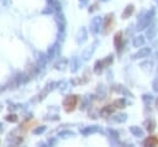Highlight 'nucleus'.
<instances>
[{
    "label": "nucleus",
    "instance_id": "obj_14",
    "mask_svg": "<svg viewBox=\"0 0 158 147\" xmlns=\"http://www.w3.org/2000/svg\"><path fill=\"white\" fill-rule=\"evenodd\" d=\"M158 32V27H157V24L156 22H152L147 26V30H146V37L149 38V40H153L156 37Z\"/></svg>",
    "mask_w": 158,
    "mask_h": 147
},
{
    "label": "nucleus",
    "instance_id": "obj_13",
    "mask_svg": "<svg viewBox=\"0 0 158 147\" xmlns=\"http://www.w3.org/2000/svg\"><path fill=\"white\" fill-rule=\"evenodd\" d=\"M81 66H82V61L79 59V57L74 56V57L70 58V61H69V68H70V72L72 73H77L78 69L81 68Z\"/></svg>",
    "mask_w": 158,
    "mask_h": 147
},
{
    "label": "nucleus",
    "instance_id": "obj_23",
    "mask_svg": "<svg viewBox=\"0 0 158 147\" xmlns=\"http://www.w3.org/2000/svg\"><path fill=\"white\" fill-rule=\"evenodd\" d=\"M144 42H146V38H144V36H136V37H133V41H132V45H133V47H136V48H140V47H142L143 45H144Z\"/></svg>",
    "mask_w": 158,
    "mask_h": 147
},
{
    "label": "nucleus",
    "instance_id": "obj_38",
    "mask_svg": "<svg viewBox=\"0 0 158 147\" xmlns=\"http://www.w3.org/2000/svg\"><path fill=\"white\" fill-rule=\"evenodd\" d=\"M99 6H100V4L97 2V3H94L93 5H90V8L88 9V11L92 14V13H94V11H97V10H99Z\"/></svg>",
    "mask_w": 158,
    "mask_h": 147
},
{
    "label": "nucleus",
    "instance_id": "obj_47",
    "mask_svg": "<svg viewBox=\"0 0 158 147\" xmlns=\"http://www.w3.org/2000/svg\"><path fill=\"white\" fill-rule=\"evenodd\" d=\"M100 2H109V0H100Z\"/></svg>",
    "mask_w": 158,
    "mask_h": 147
},
{
    "label": "nucleus",
    "instance_id": "obj_33",
    "mask_svg": "<svg viewBox=\"0 0 158 147\" xmlns=\"http://www.w3.org/2000/svg\"><path fill=\"white\" fill-rule=\"evenodd\" d=\"M5 120L9 121V122H18L19 121V117H18L16 114H9V115L5 116Z\"/></svg>",
    "mask_w": 158,
    "mask_h": 147
},
{
    "label": "nucleus",
    "instance_id": "obj_44",
    "mask_svg": "<svg viewBox=\"0 0 158 147\" xmlns=\"http://www.w3.org/2000/svg\"><path fill=\"white\" fill-rule=\"evenodd\" d=\"M79 2H81V5H82V6H84V5L88 4V0H79Z\"/></svg>",
    "mask_w": 158,
    "mask_h": 147
},
{
    "label": "nucleus",
    "instance_id": "obj_30",
    "mask_svg": "<svg viewBox=\"0 0 158 147\" xmlns=\"http://www.w3.org/2000/svg\"><path fill=\"white\" fill-rule=\"evenodd\" d=\"M126 100L124 99V98H120V99H116V100H114V103H113V105L116 108V109H124V108H126Z\"/></svg>",
    "mask_w": 158,
    "mask_h": 147
},
{
    "label": "nucleus",
    "instance_id": "obj_41",
    "mask_svg": "<svg viewBox=\"0 0 158 147\" xmlns=\"http://www.w3.org/2000/svg\"><path fill=\"white\" fill-rule=\"evenodd\" d=\"M152 89H153L156 93H158V77L154 78V81H153V83H152Z\"/></svg>",
    "mask_w": 158,
    "mask_h": 147
},
{
    "label": "nucleus",
    "instance_id": "obj_21",
    "mask_svg": "<svg viewBox=\"0 0 158 147\" xmlns=\"http://www.w3.org/2000/svg\"><path fill=\"white\" fill-rule=\"evenodd\" d=\"M143 126H144V129L148 131V132H153L154 130H156V126H157V124H156V121L153 120V119H146L144 120V122H143Z\"/></svg>",
    "mask_w": 158,
    "mask_h": 147
},
{
    "label": "nucleus",
    "instance_id": "obj_1",
    "mask_svg": "<svg viewBox=\"0 0 158 147\" xmlns=\"http://www.w3.org/2000/svg\"><path fill=\"white\" fill-rule=\"evenodd\" d=\"M154 15H156V10H154V8L149 9L148 11H142V13L138 15V22H137V27H136V30L141 31V30L147 29V26H148V25L151 24V21L153 20Z\"/></svg>",
    "mask_w": 158,
    "mask_h": 147
},
{
    "label": "nucleus",
    "instance_id": "obj_25",
    "mask_svg": "<svg viewBox=\"0 0 158 147\" xmlns=\"http://www.w3.org/2000/svg\"><path fill=\"white\" fill-rule=\"evenodd\" d=\"M126 120H127V114H117L111 117V121L117 122V124H124L126 122Z\"/></svg>",
    "mask_w": 158,
    "mask_h": 147
},
{
    "label": "nucleus",
    "instance_id": "obj_29",
    "mask_svg": "<svg viewBox=\"0 0 158 147\" xmlns=\"http://www.w3.org/2000/svg\"><path fill=\"white\" fill-rule=\"evenodd\" d=\"M142 101H143V104H144L146 106H149V105L154 101V98H153L152 94H143V95H142Z\"/></svg>",
    "mask_w": 158,
    "mask_h": 147
},
{
    "label": "nucleus",
    "instance_id": "obj_12",
    "mask_svg": "<svg viewBox=\"0 0 158 147\" xmlns=\"http://www.w3.org/2000/svg\"><path fill=\"white\" fill-rule=\"evenodd\" d=\"M75 40H77V43L78 45H83V43L87 42V40H88V31H87L85 27H81V29H79Z\"/></svg>",
    "mask_w": 158,
    "mask_h": 147
},
{
    "label": "nucleus",
    "instance_id": "obj_34",
    "mask_svg": "<svg viewBox=\"0 0 158 147\" xmlns=\"http://www.w3.org/2000/svg\"><path fill=\"white\" fill-rule=\"evenodd\" d=\"M46 129H47V127H46L45 125H42V126H37L36 129H34V130H32V133H34V135H41V133H43V132L46 131Z\"/></svg>",
    "mask_w": 158,
    "mask_h": 147
},
{
    "label": "nucleus",
    "instance_id": "obj_6",
    "mask_svg": "<svg viewBox=\"0 0 158 147\" xmlns=\"http://www.w3.org/2000/svg\"><path fill=\"white\" fill-rule=\"evenodd\" d=\"M98 46H99V41H98V40H95V41H94L89 47H87V48L83 51V53H82V58H83L84 61H89V59L93 57L94 52L97 51Z\"/></svg>",
    "mask_w": 158,
    "mask_h": 147
},
{
    "label": "nucleus",
    "instance_id": "obj_11",
    "mask_svg": "<svg viewBox=\"0 0 158 147\" xmlns=\"http://www.w3.org/2000/svg\"><path fill=\"white\" fill-rule=\"evenodd\" d=\"M35 56H36V57H35V58H36V64H37L41 69H43V68L46 67L47 62H48L47 54H45V53H42V52H36Z\"/></svg>",
    "mask_w": 158,
    "mask_h": 147
},
{
    "label": "nucleus",
    "instance_id": "obj_3",
    "mask_svg": "<svg viewBox=\"0 0 158 147\" xmlns=\"http://www.w3.org/2000/svg\"><path fill=\"white\" fill-rule=\"evenodd\" d=\"M40 67L37 64H29L25 69V72L22 73V83H27L29 81H31L37 73L40 72Z\"/></svg>",
    "mask_w": 158,
    "mask_h": 147
},
{
    "label": "nucleus",
    "instance_id": "obj_28",
    "mask_svg": "<svg viewBox=\"0 0 158 147\" xmlns=\"http://www.w3.org/2000/svg\"><path fill=\"white\" fill-rule=\"evenodd\" d=\"M47 3H48V5H51L54 9L56 13L57 11H62V6H61L59 0H47Z\"/></svg>",
    "mask_w": 158,
    "mask_h": 147
},
{
    "label": "nucleus",
    "instance_id": "obj_42",
    "mask_svg": "<svg viewBox=\"0 0 158 147\" xmlns=\"http://www.w3.org/2000/svg\"><path fill=\"white\" fill-rule=\"evenodd\" d=\"M48 145H49V146L57 145V140H56V138H49V140H48Z\"/></svg>",
    "mask_w": 158,
    "mask_h": 147
},
{
    "label": "nucleus",
    "instance_id": "obj_43",
    "mask_svg": "<svg viewBox=\"0 0 158 147\" xmlns=\"http://www.w3.org/2000/svg\"><path fill=\"white\" fill-rule=\"evenodd\" d=\"M18 106H19V105H10L8 109H9V111H14V110L18 109Z\"/></svg>",
    "mask_w": 158,
    "mask_h": 147
},
{
    "label": "nucleus",
    "instance_id": "obj_36",
    "mask_svg": "<svg viewBox=\"0 0 158 147\" xmlns=\"http://www.w3.org/2000/svg\"><path fill=\"white\" fill-rule=\"evenodd\" d=\"M100 88L98 89V92H99V99H105L106 98V92H105V88L103 87V85H99Z\"/></svg>",
    "mask_w": 158,
    "mask_h": 147
},
{
    "label": "nucleus",
    "instance_id": "obj_26",
    "mask_svg": "<svg viewBox=\"0 0 158 147\" xmlns=\"http://www.w3.org/2000/svg\"><path fill=\"white\" fill-rule=\"evenodd\" d=\"M140 67H141V69H142L143 72H146V73H149V72L152 70L153 63H152L151 61H144V62H142V63L140 64Z\"/></svg>",
    "mask_w": 158,
    "mask_h": 147
},
{
    "label": "nucleus",
    "instance_id": "obj_39",
    "mask_svg": "<svg viewBox=\"0 0 158 147\" xmlns=\"http://www.w3.org/2000/svg\"><path fill=\"white\" fill-rule=\"evenodd\" d=\"M57 87L61 89V92H64V90H65V88L68 87V84H67V82L61 81V82H58V83H57Z\"/></svg>",
    "mask_w": 158,
    "mask_h": 147
},
{
    "label": "nucleus",
    "instance_id": "obj_40",
    "mask_svg": "<svg viewBox=\"0 0 158 147\" xmlns=\"http://www.w3.org/2000/svg\"><path fill=\"white\" fill-rule=\"evenodd\" d=\"M53 13H56V11H54V9L51 5H48L46 9L42 10V14H53Z\"/></svg>",
    "mask_w": 158,
    "mask_h": 147
},
{
    "label": "nucleus",
    "instance_id": "obj_48",
    "mask_svg": "<svg viewBox=\"0 0 158 147\" xmlns=\"http://www.w3.org/2000/svg\"><path fill=\"white\" fill-rule=\"evenodd\" d=\"M154 2H156V4H157V5H158V0H154Z\"/></svg>",
    "mask_w": 158,
    "mask_h": 147
},
{
    "label": "nucleus",
    "instance_id": "obj_9",
    "mask_svg": "<svg viewBox=\"0 0 158 147\" xmlns=\"http://www.w3.org/2000/svg\"><path fill=\"white\" fill-rule=\"evenodd\" d=\"M59 48H61V42L57 40L49 48H48V52H47V57H48V61H52L54 59L56 56L59 54Z\"/></svg>",
    "mask_w": 158,
    "mask_h": 147
},
{
    "label": "nucleus",
    "instance_id": "obj_2",
    "mask_svg": "<svg viewBox=\"0 0 158 147\" xmlns=\"http://www.w3.org/2000/svg\"><path fill=\"white\" fill-rule=\"evenodd\" d=\"M78 101H79V97L78 95H68L65 97V99L63 100V109L65 113H73L75 109H77V105H78Z\"/></svg>",
    "mask_w": 158,
    "mask_h": 147
},
{
    "label": "nucleus",
    "instance_id": "obj_32",
    "mask_svg": "<svg viewBox=\"0 0 158 147\" xmlns=\"http://www.w3.org/2000/svg\"><path fill=\"white\" fill-rule=\"evenodd\" d=\"M113 61H114V57L110 54V56H108L106 58H104L103 59V64H104V67L105 68H108V67H110L111 66V63H113Z\"/></svg>",
    "mask_w": 158,
    "mask_h": 147
},
{
    "label": "nucleus",
    "instance_id": "obj_49",
    "mask_svg": "<svg viewBox=\"0 0 158 147\" xmlns=\"http://www.w3.org/2000/svg\"><path fill=\"white\" fill-rule=\"evenodd\" d=\"M0 126H3V125H2V124H0Z\"/></svg>",
    "mask_w": 158,
    "mask_h": 147
},
{
    "label": "nucleus",
    "instance_id": "obj_46",
    "mask_svg": "<svg viewBox=\"0 0 158 147\" xmlns=\"http://www.w3.org/2000/svg\"><path fill=\"white\" fill-rule=\"evenodd\" d=\"M2 110H3V104L0 103V111H2Z\"/></svg>",
    "mask_w": 158,
    "mask_h": 147
},
{
    "label": "nucleus",
    "instance_id": "obj_31",
    "mask_svg": "<svg viewBox=\"0 0 158 147\" xmlns=\"http://www.w3.org/2000/svg\"><path fill=\"white\" fill-rule=\"evenodd\" d=\"M74 136V132L70 131V130H65V131H61L59 132V137L61 138H68V137H72Z\"/></svg>",
    "mask_w": 158,
    "mask_h": 147
},
{
    "label": "nucleus",
    "instance_id": "obj_17",
    "mask_svg": "<svg viewBox=\"0 0 158 147\" xmlns=\"http://www.w3.org/2000/svg\"><path fill=\"white\" fill-rule=\"evenodd\" d=\"M151 54V48L149 47H143V48H140L138 52H136L133 54V59H141V58H146Z\"/></svg>",
    "mask_w": 158,
    "mask_h": 147
},
{
    "label": "nucleus",
    "instance_id": "obj_19",
    "mask_svg": "<svg viewBox=\"0 0 158 147\" xmlns=\"http://www.w3.org/2000/svg\"><path fill=\"white\" fill-rule=\"evenodd\" d=\"M114 45H115L117 52H120L121 48H122V46H124V42H122V32L121 31H119V32L115 34V36H114Z\"/></svg>",
    "mask_w": 158,
    "mask_h": 147
},
{
    "label": "nucleus",
    "instance_id": "obj_16",
    "mask_svg": "<svg viewBox=\"0 0 158 147\" xmlns=\"http://www.w3.org/2000/svg\"><path fill=\"white\" fill-rule=\"evenodd\" d=\"M143 146L146 147H156L158 146V136L157 135H151L147 138L143 140Z\"/></svg>",
    "mask_w": 158,
    "mask_h": 147
},
{
    "label": "nucleus",
    "instance_id": "obj_20",
    "mask_svg": "<svg viewBox=\"0 0 158 147\" xmlns=\"http://www.w3.org/2000/svg\"><path fill=\"white\" fill-rule=\"evenodd\" d=\"M67 67H69V61L67 58H61L58 62L54 63V69L57 70H64Z\"/></svg>",
    "mask_w": 158,
    "mask_h": 147
},
{
    "label": "nucleus",
    "instance_id": "obj_24",
    "mask_svg": "<svg viewBox=\"0 0 158 147\" xmlns=\"http://www.w3.org/2000/svg\"><path fill=\"white\" fill-rule=\"evenodd\" d=\"M130 132L133 135V136H136V137H142L143 135H144V132H143V130L140 127V126H136V125H133V126H130Z\"/></svg>",
    "mask_w": 158,
    "mask_h": 147
},
{
    "label": "nucleus",
    "instance_id": "obj_10",
    "mask_svg": "<svg viewBox=\"0 0 158 147\" xmlns=\"http://www.w3.org/2000/svg\"><path fill=\"white\" fill-rule=\"evenodd\" d=\"M111 90L115 92V93H117V94H121V95H124V97L133 98V94H132L125 85H122V84H115V85H113V87H111Z\"/></svg>",
    "mask_w": 158,
    "mask_h": 147
},
{
    "label": "nucleus",
    "instance_id": "obj_15",
    "mask_svg": "<svg viewBox=\"0 0 158 147\" xmlns=\"http://www.w3.org/2000/svg\"><path fill=\"white\" fill-rule=\"evenodd\" d=\"M115 110H116V108L111 104H109V105H105V106H103L101 109H100V116L101 117H109L110 115H113L114 113H115Z\"/></svg>",
    "mask_w": 158,
    "mask_h": 147
},
{
    "label": "nucleus",
    "instance_id": "obj_7",
    "mask_svg": "<svg viewBox=\"0 0 158 147\" xmlns=\"http://www.w3.org/2000/svg\"><path fill=\"white\" fill-rule=\"evenodd\" d=\"M54 21H56V24L58 26V31L64 32L65 31V26H67V20H65V18H64L62 11L54 13Z\"/></svg>",
    "mask_w": 158,
    "mask_h": 147
},
{
    "label": "nucleus",
    "instance_id": "obj_5",
    "mask_svg": "<svg viewBox=\"0 0 158 147\" xmlns=\"http://www.w3.org/2000/svg\"><path fill=\"white\" fill-rule=\"evenodd\" d=\"M103 18H100V16H95V18H93V20L90 21V32L93 34V35H98L99 32H100V30H101V27H103Z\"/></svg>",
    "mask_w": 158,
    "mask_h": 147
},
{
    "label": "nucleus",
    "instance_id": "obj_27",
    "mask_svg": "<svg viewBox=\"0 0 158 147\" xmlns=\"http://www.w3.org/2000/svg\"><path fill=\"white\" fill-rule=\"evenodd\" d=\"M104 68H105V67H104V64H103V59H101V61H97L95 64H94V73H95V74H98V76H100Z\"/></svg>",
    "mask_w": 158,
    "mask_h": 147
},
{
    "label": "nucleus",
    "instance_id": "obj_45",
    "mask_svg": "<svg viewBox=\"0 0 158 147\" xmlns=\"http://www.w3.org/2000/svg\"><path fill=\"white\" fill-rule=\"evenodd\" d=\"M154 101H156V106H157V109H158V98H157Z\"/></svg>",
    "mask_w": 158,
    "mask_h": 147
},
{
    "label": "nucleus",
    "instance_id": "obj_8",
    "mask_svg": "<svg viewBox=\"0 0 158 147\" xmlns=\"http://www.w3.org/2000/svg\"><path fill=\"white\" fill-rule=\"evenodd\" d=\"M56 87H57V83H56V82H49V83H47L46 87H45V88L41 90V93L37 95V100H38V101H42L43 99H46V97H47Z\"/></svg>",
    "mask_w": 158,
    "mask_h": 147
},
{
    "label": "nucleus",
    "instance_id": "obj_4",
    "mask_svg": "<svg viewBox=\"0 0 158 147\" xmlns=\"http://www.w3.org/2000/svg\"><path fill=\"white\" fill-rule=\"evenodd\" d=\"M114 22H115V19H114V14H113V13L108 14V15L104 18V20H103V27H101L104 35H108V34L113 30Z\"/></svg>",
    "mask_w": 158,
    "mask_h": 147
},
{
    "label": "nucleus",
    "instance_id": "obj_22",
    "mask_svg": "<svg viewBox=\"0 0 158 147\" xmlns=\"http://www.w3.org/2000/svg\"><path fill=\"white\" fill-rule=\"evenodd\" d=\"M133 11H135V6H133L132 4H130V5H127V6L125 8V10H124L121 18H122L124 20H126V19H128V18L133 14Z\"/></svg>",
    "mask_w": 158,
    "mask_h": 147
},
{
    "label": "nucleus",
    "instance_id": "obj_18",
    "mask_svg": "<svg viewBox=\"0 0 158 147\" xmlns=\"http://www.w3.org/2000/svg\"><path fill=\"white\" fill-rule=\"evenodd\" d=\"M99 131H101L100 126L93 125V126H88V127H85V129H82V130H81V133L84 135V136H89V135L97 133V132H99Z\"/></svg>",
    "mask_w": 158,
    "mask_h": 147
},
{
    "label": "nucleus",
    "instance_id": "obj_35",
    "mask_svg": "<svg viewBox=\"0 0 158 147\" xmlns=\"http://www.w3.org/2000/svg\"><path fill=\"white\" fill-rule=\"evenodd\" d=\"M87 106H90V103H89V100H88V97H84V99H83V103L81 104V110H84V109H87Z\"/></svg>",
    "mask_w": 158,
    "mask_h": 147
},
{
    "label": "nucleus",
    "instance_id": "obj_37",
    "mask_svg": "<svg viewBox=\"0 0 158 147\" xmlns=\"http://www.w3.org/2000/svg\"><path fill=\"white\" fill-rule=\"evenodd\" d=\"M108 132H109V135H110L111 138H114V140H117V138H119V132H117V131H115V130H113V129H109Z\"/></svg>",
    "mask_w": 158,
    "mask_h": 147
}]
</instances>
